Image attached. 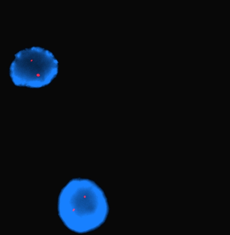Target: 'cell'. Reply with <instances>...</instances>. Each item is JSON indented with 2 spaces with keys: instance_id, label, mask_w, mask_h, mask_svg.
<instances>
[{
  "instance_id": "obj_1",
  "label": "cell",
  "mask_w": 230,
  "mask_h": 235,
  "mask_svg": "<svg viewBox=\"0 0 230 235\" xmlns=\"http://www.w3.org/2000/svg\"><path fill=\"white\" fill-rule=\"evenodd\" d=\"M9 75L14 85L38 88L48 85L56 77L58 62L53 53L39 47L21 50L15 54Z\"/></svg>"
}]
</instances>
